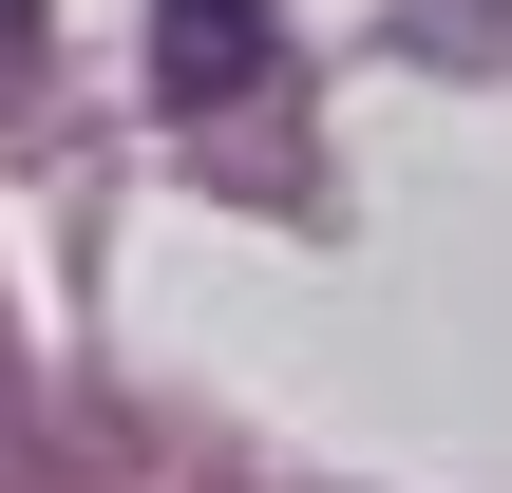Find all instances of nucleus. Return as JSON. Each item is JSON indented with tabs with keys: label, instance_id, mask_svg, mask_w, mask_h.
I'll use <instances>...</instances> for the list:
<instances>
[{
	"label": "nucleus",
	"instance_id": "obj_1",
	"mask_svg": "<svg viewBox=\"0 0 512 493\" xmlns=\"http://www.w3.org/2000/svg\"><path fill=\"white\" fill-rule=\"evenodd\" d=\"M152 95L171 114H266L285 95V19L266 0H152Z\"/></svg>",
	"mask_w": 512,
	"mask_h": 493
},
{
	"label": "nucleus",
	"instance_id": "obj_2",
	"mask_svg": "<svg viewBox=\"0 0 512 493\" xmlns=\"http://www.w3.org/2000/svg\"><path fill=\"white\" fill-rule=\"evenodd\" d=\"M38 57H57V19H38V0H0V114L38 95Z\"/></svg>",
	"mask_w": 512,
	"mask_h": 493
}]
</instances>
